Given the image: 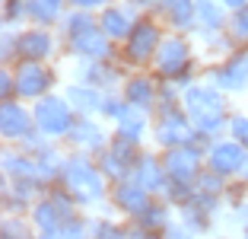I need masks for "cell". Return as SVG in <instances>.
<instances>
[{
    "label": "cell",
    "instance_id": "6da1fadb",
    "mask_svg": "<svg viewBox=\"0 0 248 239\" xmlns=\"http://www.w3.org/2000/svg\"><path fill=\"white\" fill-rule=\"evenodd\" d=\"M232 96L223 93L219 86H213L210 80H197V83H191L188 89L182 93V105L185 112H188L191 124L197 128V137H201V144H210L213 137H219V134H226L229 131V118H232Z\"/></svg>",
    "mask_w": 248,
    "mask_h": 239
},
{
    "label": "cell",
    "instance_id": "7a4b0ae2",
    "mask_svg": "<svg viewBox=\"0 0 248 239\" xmlns=\"http://www.w3.org/2000/svg\"><path fill=\"white\" fill-rule=\"evenodd\" d=\"M58 182L70 191L73 198H77V201H80L83 210H102V207H108L111 182L105 179L102 166H99V159H95L93 153L70 150Z\"/></svg>",
    "mask_w": 248,
    "mask_h": 239
},
{
    "label": "cell",
    "instance_id": "3957f363",
    "mask_svg": "<svg viewBox=\"0 0 248 239\" xmlns=\"http://www.w3.org/2000/svg\"><path fill=\"white\" fill-rule=\"evenodd\" d=\"M169 26L159 19V13H140V19L134 22L131 35L124 38L118 45V58L127 70H146V67H153L156 61V51H159L162 38H166Z\"/></svg>",
    "mask_w": 248,
    "mask_h": 239
},
{
    "label": "cell",
    "instance_id": "277c9868",
    "mask_svg": "<svg viewBox=\"0 0 248 239\" xmlns=\"http://www.w3.org/2000/svg\"><path fill=\"white\" fill-rule=\"evenodd\" d=\"M150 140H153L156 150H169V147L194 144V140H201V137H197V128L191 124L185 105L178 102V105H156Z\"/></svg>",
    "mask_w": 248,
    "mask_h": 239
},
{
    "label": "cell",
    "instance_id": "5b68a950",
    "mask_svg": "<svg viewBox=\"0 0 248 239\" xmlns=\"http://www.w3.org/2000/svg\"><path fill=\"white\" fill-rule=\"evenodd\" d=\"M32 118H35V128L42 131L48 140H64L67 131L77 121V112H73V105L67 102V96L61 93V89H54V93H48V96L32 102Z\"/></svg>",
    "mask_w": 248,
    "mask_h": 239
},
{
    "label": "cell",
    "instance_id": "8992f818",
    "mask_svg": "<svg viewBox=\"0 0 248 239\" xmlns=\"http://www.w3.org/2000/svg\"><path fill=\"white\" fill-rule=\"evenodd\" d=\"M197 54H201V51H197L194 35H191V32L169 29L166 38H162V45H159V51H156V61H153L150 70H153L159 80H175L178 73H182L185 67L197 58Z\"/></svg>",
    "mask_w": 248,
    "mask_h": 239
},
{
    "label": "cell",
    "instance_id": "52a82bcc",
    "mask_svg": "<svg viewBox=\"0 0 248 239\" xmlns=\"http://www.w3.org/2000/svg\"><path fill=\"white\" fill-rule=\"evenodd\" d=\"M61 54H64V42H61L58 29H51V26H32V22L16 29V61H45V64H54Z\"/></svg>",
    "mask_w": 248,
    "mask_h": 239
},
{
    "label": "cell",
    "instance_id": "ba28073f",
    "mask_svg": "<svg viewBox=\"0 0 248 239\" xmlns=\"http://www.w3.org/2000/svg\"><path fill=\"white\" fill-rule=\"evenodd\" d=\"M13 77H16V99L22 102H35L42 96L61 89V73L54 70V64H45V61H16Z\"/></svg>",
    "mask_w": 248,
    "mask_h": 239
},
{
    "label": "cell",
    "instance_id": "9c48e42d",
    "mask_svg": "<svg viewBox=\"0 0 248 239\" xmlns=\"http://www.w3.org/2000/svg\"><path fill=\"white\" fill-rule=\"evenodd\" d=\"M124 77H127V67L121 64V58H70V73H67V80H80L105 93L121 89Z\"/></svg>",
    "mask_w": 248,
    "mask_h": 239
},
{
    "label": "cell",
    "instance_id": "30bf717a",
    "mask_svg": "<svg viewBox=\"0 0 248 239\" xmlns=\"http://www.w3.org/2000/svg\"><path fill=\"white\" fill-rule=\"evenodd\" d=\"M204 80H210L213 86H219L229 96H245L248 93V45H239L226 58L204 64Z\"/></svg>",
    "mask_w": 248,
    "mask_h": 239
},
{
    "label": "cell",
    "instance_id": "8fae6325",
    "mask_svg": "<svg viewBox=\"0 0 248 239\" xmlns=\"http://www.w3.org/2000/svg\"><path fill=\"white\" fill-rule=\"evenodd\" d=\"M223 214H226V201H223V198L204 195V191H197V188L188 201L175 207V217L182 220V223H188L194 233H201V236H210L219 226Z\"/></svg>",
    "mask_w": 248,
    "mask_h": 239
},
{
    "label": "cell",
    "instance_id": "7c38bea8",
    "mask_svg": "<svg viewBox=\"0 0 248 239\" xmlns=\"http://www.w3.org/2000/svg\"><path fill=\"white\" fill-rule=\"evenodd\" d=\"M111 134H115V131H111V124L105 121V118H99V115H77L73 128L67 131V137L61 140V144H64L67 150L99 156V153L111 144Z\"/></svg>",
    "mask_w": 248,
    "mask_h": 239
},
{
    "label": "cell",
    "instance_id": "4fadbf2b",
    "mask_svg": "<svg viewBox=\"0 0 248 239\" xmlns=\"http://www.w3.org/2000/svg\"><path fill=\"white\" fill-rule=\"evenodd\" d=\"M146 144H137V140H127L121 134H111V144L99 153V166H102L105 179L108 182H121V179H131L134 166H137L140 153H143Z\"/></svg>",
    "mask_w": 248,
    "mask_h": 239
},
{
    "label": "cell",
    "instance_id": "5bb4252c",
    "mask_svg": "<svg viewBox=\"0 0 248 239\" xmlns=\"http://www.w3.org/2000/svg\"><path fill=\"white\" fill-rule=\"evenodd\" d=\"M162 159H166V169H169V182L194 185L197 175L207 166V147L201 140L185 144V147H169V150H162Z\"/></svg>",
    "mask_w": 248,
    "mask_h": 239
},
{
    "label": "cell",
    "instance_id": "9a60e30c",
    "mask_svg": "<svg viewBox=\"0 0 248 239\" xmlns=\"http://www.w3.org/2000/svg\"><path fill=\"white\" fill-rule=\"evenodd\" d=\"M64 42V58H118V42H111L105 35V29L99 22L86 26V29L73 32V35L61 38Z\"/></svg>",
    "mask_w": 248,
    "mask_h": 239
},
{
    "label": "cell",
    "instance_id": "2e32d148",
    "mask_svg": "<svg viewBox=\"0 0 248 239\" xmlns=\"http://www.w3.org/2000/svg\"><path fill=\"white\" fill-rule=\"evenodd\" d=\"M248 159V147H242L235 137L229 134H219L207 144V166L217 169L219 175H226V179H235L242 175V166H245Z\"/></svg>",
    "mask_w": 248,
    "mask_h": 239
},
{
    "label": "cell",
    "instance_id": "e0dca14e",
    "mask_svg": "<svg viewBox=\"0 0 248 239\" xmlns=\"http://www.w3.org/2000/svg\"><path fill=\"white\" fill-rule=\"evenodd\" d=\"M159 86H162V80L156 77L150 67H146V70H127V77H124V83H121V96L131 102V105H137V109L153 115L156 105H159Z\"/></svg>",
    "mask_w": 248,
    "mask_h": 239
},
{
    "label": "cell",
    "instance_id": "ac0fdd59",
    "mask_svg": "<svg viewBox=\"0 0 248 239\" xmlns=\"http://www.w3.org/2000/svg\"><path fill=\"white\" fill-rule=\"evenodd\" d=\"M32 131H35L32 102L22 99L0 102V137H3V144H22Z\"/></svg>",
    "mask_w": 248,
    "mask_h": 239
},
{
    "label": "cell",
    "instance_id": "d6986e66",
    "mask_svg": "<svg viewBox=\"0 0 248 239\" xmlns=\"http://www.w3.org/2000/svg\"><path fill=\"white\" fill-rule=\"evenodd\" d=\"M51 182L45 179H3V188H0V198H3V214H29L32 204L48 191Z\"/></svg>",
    "mask_w": 248,
    "mask_h": 239
},
{
    "label": "cell",
    "instance_id": "ffe728a7",
    "mask_svg": "<svg viewBox=\"0 0 248 239\" xmlns=\"http://www.w3.org/2000/svg\"><path fill=\"white\" fill-rule=\"evenodd\" d=\"M150 191L143 185H137L134 179H121V182H111V191H108V207L111 214H118L121 220H134L140 210L150 204Z\"/></svg>",
    "mask_w": 248,
    "mask_h": 239
},
{
    "label": "cell",
    "instance_id": "44dd1931",
    "mask_svg": "<svg viewBox=\"0 0 248 239\" xmlns=\"http://www.w3.org/2000/svg\"><path fill=\"white\" fill-rule=\"evenodd\" d=\"M131 179L137 182V185H143L150 195H166L169 169H166V159H162V150H156V147H153V150H146V147H143V153H140Z\"/></svg>",
    "mask_w": 248,
    "mask_h": 239
},
{
    "label": "cell",
    "instance_id": "7402d4cb",
    "mask_svg": "<svg viewBox=\"0 0 248 239\" xmlns=\"http://www.w3.org/2000/svg\"><path fill=\"white\" fill-rule=\"evenodd\" d=\"M137 19H140V10L134 7V3H127V0H111L108 7L99 10V26H102L105 35H108L111 42H118V45L131 35V29H134Z\"/></svg>",
    "mask_w": 248,
    "mask_h": 239
},
{
    "label": "cell",
    "instance_id": "603a6c76",
    "mask_svg": "<svg viewBox=\"0 0 248 239\" xmlns=\"http://www.w3.org/2000/svg\"><path fill=\"white\" fill-rule=\"evenodd\" d=\"M61 93L67 96V102L73 105L77 115H99L102 118V105H105V89L80 83V80H64Z\"/></svg>",
    "mask_w": 248,
    "mask_h": 239
},
{
    "label": "cell",
    "instance_id": "cb8c5ba5",
    "mask_svg": "<svg viewBox=\"0 0 248 239\" xmlns=\"http://www.w3.org/2000/svg\"><path fill=\"white\" fill-rule=\"evenodd\" d=\"M0 172H3V179H42L38 163H35V153L22 150L19 144H3Z\"/></svg>",
    "mask_w": 248,
    "mask_h": 239
},
{
    "label": "cell",
    "instance_id": "d4e9b609",
    "mask_svg": "<svg viewBox=\"0 0 248 239\" xmlns=\"http://www.w3.org/2000/svg\"><path fill=\"white\" fill-rule=\"evenodd\" d=\"M153 13H159V19L175 32L194 35L197 29V0H159V7Z\"/></svg>",
    "mask_w": 248,
    "mask_h": 239
},
{
    "label": "cell",
    "instance_id": "484cf974",
    "mask_svg": "<svg viewBox=\"0 0 248 239\" xmlns=\"http://www.w3.org/2000/svg\"><path fill=\"white\" fill-rule=\"evenodd\" d=\"M111 131H115V134H121V137H127V140L146 144V140H150V131H153V115L127 102V109H124L121 115L111 121Z\"/></svg>",
    "mask_w": 248,
    "mask_h": 239
},
{
    "label": "cell",
    "instance_id": "4316f807",
    "mask_svg": "<svg viewBox=\"0 0 248 239\" xmlns=\"http://www.w3.org/2000/svg\"><path fill=\"white\" fill-rule=\"evenodd\" d=\"M229 26V10L223 0H197V29L194 35H213L226 32Z\"/></svg>",
    "mask_w": 248,
    "mask_h": 239
},
{
    "label": "cell",
    "instance_id": "83f0119b",
    "mask_svg": "<svg viewBox=\"0 0 248 239\" xmlns=\"http://www.w3.org/2000/svg\"><path fill=\"white\" fill-rule=\"evenodd\" d=\"M86 226H89V239H127L131 220H121L111 210H105V214L86 210Z\"/></svg>",
    "mask_w": 248,
    "mask_h": 239
},
{
    "label": "cell",
    "instance_id": "f1b7e54d",
    "mask_svg": "<svg viewBox=\"0 0 248 239\" xmlns=\"http://www.w3.org/2000/svg\"><path fill=\"white\" fill-rule=\"evenodd\" d=\"M67 147L61 140H45L42 147L35 150V163H38V172H42L45 182H58L61 179V169L67 163Z\"/></svg>",
    "mask_w": 248,
    "mask_h": 239
},
{
    "label": "cell",
    "instance_id": "f546056e",
    "mask_svg": "<svg viewBox=\"0 0 248 239\" xmlns=\"http://www.w3.org/2000/svg\"><path fill=\"white\" fill-rule=\"evenodd\" d=\"M172 220H175V207H172V204H169L162 195H153V198H150V204L140 210L131 223L143 226V230H159L162 233L169 223H172Z\"/></svg>",
    "mask_w": 248,
    "mask_h": 239
},
{
    "label": "cell",
    "instance_id": "4dcf8cb0",
    "mask_svg": "<svg viewBox=\"0 0 248 239\" xmlns=\"http://www.w3.org/2000/svg\"><path fill=\"white\" fill-rule=\"evenodd\" d=\"M67 10H70L67 0H29V3H26V13H29L32 26H51V29L61 26Z\"/></svg>",
    "mask_w": 248,
    "mask_h": 239
},
{
    "label": "cell",
    "instance_id": "1f68e13d",
    "mask_svg": "<svg viewBox=\"0 0 248 239\" xmlns=\"http://www.w3.org/2000/svg\"><path fill=\"white\" fill-rule=\"evenodd\" d=\"M0 239H38V230L29 214H3Z\"/></svg>",
    "mask_w": 248,
    "mask_h": 239
},
{
    "label": "cell",
    "instance_id": "d6a6232c",
    "mask_svg": "<svg viewBox=\"0 0 248 239\" xmlns=\"http://www.w3.org/2000/svg\"><path fill=\"white\" fill-rule=\"evenodd\" d=\"M29 217H32V223H35V230L38 233H51V230H58L61 223H64V217L58 214V207H54L48 198H38L35 204H32V210H29Z\"/></svg>",
    "mask_w": 248,
    "mask_h": 239
},
{
    "label": "cell",
    "instance_id": "836d02e7",
    "mask_svg": "<svg viewBox=\"0 0 248 239\" xmlns=\"http://www.w3.org/2000/svg\"><path fill=\"white\" fill-rule=\"evenodd\" d=\"M38 239H89V226H86V214H80L77 220H67L51 233H38Z\"/></svg>",
    "mask_w": 248,
    "mask_h": 239
},
{
    "label": "cell",
    "instance_id": "e575fe53",
    "mask_svg": "<svg viewBox=\"0 0 248 239\" xmlns=\"http://www.w3.org/2000/svg\"><path fill=\"white\" fill-rule=\"evenodd\" d=\"M226 175H219L217 169H210V166H204V172L197 175V182H194V188L197 191H204V195H217V198H223V191H226Z\"/></svg>",
    "mask_w": 248,
    "mask_h": 239
},
{
    "label": "cell",
    "instance_id": "d590c367",
    "mask_svg": "<svg viewBox=\"0 0 248 239\" xmlns=\"http://www.w3.org/2000/svg\"><path fill=\"white\" fill-rule=\"evenodd\" d=\"M226 32H229V38H232L235 45H248V3L229 13V26H226Z\"/></svg>",
    "mask_w": 248,
    "mask_h": 239
},
{
    "label": "cell",
    "instance_id": "8d00e7d4",
    "mask_svg": "<svg viewBox=\"0 0 248 239\" xmlns=\"http://www.w3.org/2000/svg\"><path fill=\"white\" fill-rule=\"evenodd\" d=\"M223 201H226V210L235 207V204H242V201H248V179H242V175L229 179L226 191H223Z\"/></svg>",
    "mask_w": 248,
    "mask_h": 239
},
{
    "label": "cell",
    "instance_id": "74e56055",
    "mask_svg": "<svg viewBox=\"0 0 248 239\" xmlns=\"http://www.w3.org/2000/svg\"><path fill=\"white\" fill-rule=\"evenodd\" d=\"M127 109V99H124L121 96V89H115V93H105V105H102V118L105 121H115L118 115H121V112Z\"/></svg>",
    "mask_w": 248,
    "mask_h": 239
},
{
    "label": "cell",
    "instance_id": "f35d334b",
    "mask_svg": "<svg viewBox=\"0 0 248 239\" xmlns=\"http://www.w3.org/2000/svg\"><path fill=\"white\" fill-rule=\"evenodd\" d=\"M226 134H229V137H235L242 147H248V112H232Z\"/></svg>",
    "mask_w": 248,
    "mask_h": 239
},
{
    "label": "cell",
    "instance_id": "ab89813d",
    "mask_svg": "<svg viewBox=\"0 0 248 239\" xmlns=\"http://www.w3.org/2000/svg\"><path fill=\"white\" fill-rule=\"evenodd\" d=\"M16 99V77H13V67L3 64V70H0V102H10Z\"/></svg>",
    "mask_w": 248,
    "mask_h": 239
},
{
    "label": "cell",
    "instance_id": "60d3db41",
    "mask_svg": "<svg viewBox=\"0 0 248 239\" xmlns=\"http://www.w3.org/2000/svg\"><path fill=\"white\" fill-rule=\"evenodd\" d=\"M162 239H201V233H194L188 223H182V220H172V223L162 230Z\"/></svg>",
    "mask_w": 248,
    "mask_h": 239
},
{
    "label": "cell",
    "instance_id": "b9f144b4",
    "mask_svg": "<svg viewBox=\"0 0 248 239\" xmlns=\"http://www.w3.org/2000/svg\"><path fill=\"white\" fill-rule=\"evenodd\" d=\"M226 220H229V223H232L239 233H248V201L229 207V210H226Z\"/></svg>",
    "mask_w": 248,
    "mask_h": 239
},
{
    "label": "cell",
    "instance_id": "7bdbcfd3",
    "mask_svg": "<svg viewBox=\"0 0 248 239\" xmlns=\"http://www.w3.org/2000/svg\"><path fill=\"white\" fill-rule=\"evenodd\" d=\"M0 61L3 64H16V29H3V42H0Z\"/></svg>",
    "mask_w": 248,
    "mask_h": 239
},
{
    "label": "cell",
    "instance_id": "ee69618b",
    "mask_svg": "<svg viewBox=\"0 0 248 239\" xmlns=\"http://www.w3.org/2000/svg\"><path fill=\"white\" fill-rule=\"evenodd\" d=\"M127 239H162L159 230H143V226L131 223V230H127Z\"/></svg>",
    "mask_w": 248,
    "mask_h": 239
},
{
    "label": "cell",
    "instance_id": "f6af8a7d",
    "mask_svg": "<svg viewBox=\"0 0 248 239\" xmlns=\"http://www.w3.org/2000/svg\"><path fill=\"white\" fill-rule=\"evenodd\" d=\"M70 7H80V10H93V13H99L102 7H108L111 0H67Z\"/></svg>",
    "mask_w": 248,
    "mask_h": 239
},
{
    "label": "cell",
    "instance_id": "bcb514c9",
    "mask_svg": "<svg viewBox=\"0 0 248 239\" xmlns=\"http://www.w3.org/2000/svg\"><path fill=\"white\" fill-rule=\"evenodd\" d=\"M127 3H134V7L140 10V13H150V10L159 7V0H127Z\"/></svg>",
    "mask_w": 248,
    "mask_h": 239
},
{
    "label": "cell",
    "instance_id": "7dc6e473",
    "mask_svg": "<svg viewBox=\"0 0 248 239\" xmlns=\"http://www.w3.org/2000/svg\"><path fill=\"white\" fill-rule=\"evenodd\" d=\"M223 3H226V10H229V13H232V10H239V7H245L248 0H223Z\"/></svg>",
    "mask_w": 248,
    "mask_h": 239
},
{
    "label": "cell",
    "instance_id": "c3c4849f",
    "mask_svg": "<svg viewBox=\"0 0 248 239\" xmlns=\"http://www.w3.org/2000/svg\"><path fill=\"white\" fill-rule=\"evenodd\" d=\"M242 179H248V159H245V166H242Z\"/></svg>",
    "mask_w": 248,
    "mask_h": 239
},
{
    "label": "cell",
    "instance_id": "681fc988",
    "mask_svg": "<svg viewBox=\"0 0 248 239\" xmlns=\"http://www.w3.org/2000/svg\"><path fill=\"white\" fill-rule=\"evenodd\" d=\"M235 239H248V233H239V236H235Z\"/></svg>",
    "mask_w": 248,
    "mask_h": 239
},
{
    "label": "cell",
    "instance_id": "f907efd6",
    "mask_svg": "<svg viewBox=\"0 0 248 239\" xmlns=\"http://www.w3.org/2000/svg\"><path fill=\"white\" fill-rule=\"evenodd\" d=\"M245 96H248V93H245Z\"/></svg>",
    "mask_w": 248,
    "mask_h": 239
}]
</instances>
